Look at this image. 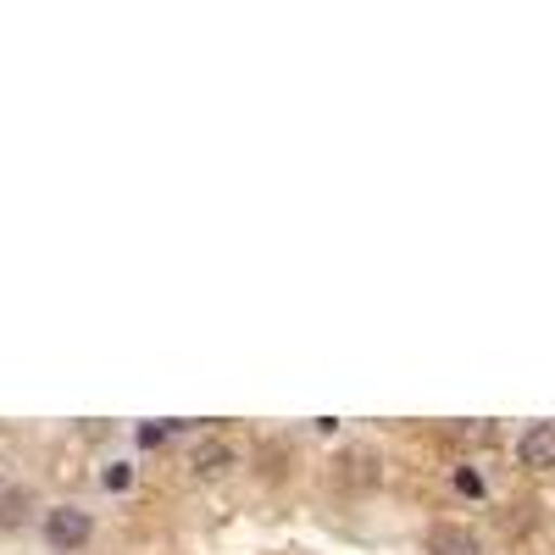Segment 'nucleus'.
Segmentation results:
<instances>
[{
  "label": "nucleus",
  "mask_w": 555,
  "mask_h": 555,
  "mask_svg": "<svg viewBox=\"0 0 555 555\" xmlns=\"http://www.w3.org/2000/svg\"><path fill=\"white\" fill-rule=\"evenodd\" d=\"M44 539H51V550H83L95 539V522L78 505H56V512H44Z\"/></svg>",
  "instance_id": "nucleus-1"
},
{
  "label": "nucleus",
  "mask_w": 555,
  "mask_h": 555,
  "mask_svg": "<svg viewBox=\"0 0 555 555\" xmlns=\"http://www.w3.org/2000/svg\"><path fill=\"white\" fill-rule=\"evenodd\" d=\"M517 455H522V467H533V473L555 467V423H533V428L522 434Z\"/></svg>",
  "instance_id": "nucleus-2"
},
{
  "label": "nucleus",
  "mask_w": 555,
  "mask_h": 555,
  "mask_svg": "<svg viewBox=\"0 0 555 555\" xmlns=\"http://www.w3.org/2000/svg\"><path fill=\"white\" fill-rule=\"evenodd\" d=\"M334 478H339L345 489H373V483H378V455H373V450H345Z\"/></svg>",
  "instance_id": "nucleus-3"
},
{
  "label": "nucleus",
  "mask_w": 555,
  "mask_h": 555,
  "mask_svg": "<svg viewBox=\"0 0 555 555\" xmlns=\"http://www.w3.org/2000/svg\"><path fill=\"white\" fill-rule=\"evenodd\" d=\"M428 555H478V539L467 528H434L428 533Z\"/></svg>",
  "instance_id": "nucleus-4"
},
{
  "label": "nucleus",
  "mask_w": 555,
  "mask_h": 555,
  "mask_svg": "<svg viewBox=\"0 0 555 555\" xmlns=\"http://www.w3.org/2000/svg\"><path fill=\"white\" fill-rule=\"evenodd\" d=\"M228 461H234V450H228L222 439H201V444H195V473H201V478H217Z\"/></svg>",
  "instance_id": "nucleus-5"
},
{
  "label": "nucleus",
  "mask_w": 555,
  "mask_h": 555,
  "mask_svg": "<svg viewBox=\"0 0 555 555\" xmlns=\"http://www.w3.org/2000/svg\"><path fill=\"white\" fill-rule=\"evenodd\" d=\"M23 512H28V489H23V483H0V533L17 528Z\"/></svg>",
  "instance_id": "nucleus-6"
},
{
  "label": "nucleus",
  "mask_w": 555,
  "mask_h": 555,
  "mask_svg": "<svg viewBox=\"0 0 555 555\" xmlns=\"http://www.w3.org/2000/svg\"><path fill=\"white\" fill-rule=\"evenodd\" d=\"M172 428H178V423H145V428H139V444H162Z\"/></svg>",
  "instance_id": "nucleus-7"
},
{
  "label": "nucleus",
  "mask_w": 555,
  "mask_h": 555,
  "mask_svg": "<svg viewBox=\"0 0 555 555\" xmlns=\"http://www.w3.org/2000/svg\"><path fill=\"white\" fill-rule=\"evenodd\" d=\"M455 483H461V489H467V494H478V489H483V478H478V473H467V467H461V473H455Z\"/></svg>",
  "instance_id": "nucleus-8"
},
{
  "label": "nucleus",
  "mask_w": 555,
  "mask_h": 555,
  "mask_svg": "<svg viewBox=\"0 0 555 555\" xmlns=\"http://www.w3.org/2000/svg\"><path fill=\"white\" fill-rule=\"evenodd\" d=\"M128 483V467H106V489H122Z\"/></svg>",
  "instance_id": "nucleus-9"
}]
</instances>
